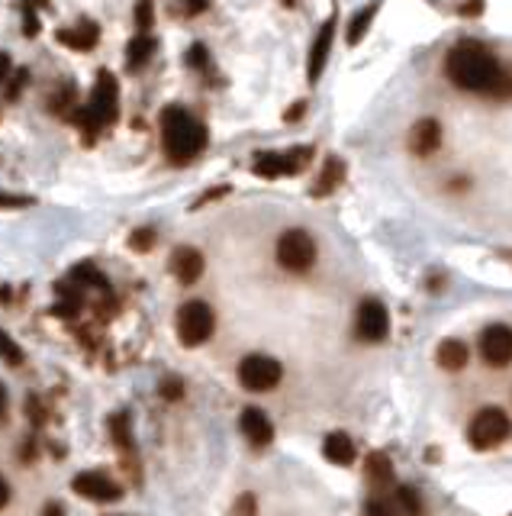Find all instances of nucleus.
<instances>
[{
  "label": "nucleus",
  "mask_w": 512,
  "mask_h": 516,
  "mask_svg": "<svg viewBox=\"0 0 512 516\" xmlns=\"http://www.w3.org/2000/svg\"><path fill=\"white\" fill-rule=\"evenodd\" d=\"M445 75L458 91L490 94V97H512V75H506L496 55L477 39L454 43L445 59Z\"/></svg>",
  "instance_id": "f257e3e1"
},
{
  "label": "nucleus",
  "mask_w": 512,
  "mask_h": 516,
  "mask_svg": "<svg viewBox=\"0 0 512 516\" xmlns=\"http://www.w3.org/2000/svg\"><path fill=\"white\" fill-rule=\"evenodd\" d=\"M210 133L200 119L191 117L184 107H165L161 111V145L175 165H187L207 149Z\"/></svg>",
  "instance_id": "f03ea898"
},
{
  "label": "nucleus",
  "mask_w": 512,
  "mask_h": 516,
  "mask_svg": "<svg viewBox=\"0 0 512 516\" xmlns=\"http://www.w3.org/2000/svg\"><path fill=\"white\" fill-rule=\"evenodd\" d=\"M509 436H512V420L506 416V410H500V406H484V410H477L467 426L470 446L480 452L503 446Z\"/></svg>",
  "instance_id": "7ed1b4c3"
},
{
  "label": "nucleus",
  "mask_w": 512,
  "mask_h": 516,
  "mask_svg": "<svg viewBox=\"0 0 512 516\" xmlns=\"http://www.w3.org/2000/svg\"><path fill=\"white\" fill-rule=\"evenodd\" d=\"M213 330H216V314H213V307L207 300L181 304V310H177V339H181V346H203L213 336Z\"/></svg>",
  "instance_id": "20e7f679"
},
{
  "label": "nucleus",
  "mask_w": 512,
  "mask_h": 516,
  "mask_svg": "<svg viewBox=\"0 0 512 516\" xmlns=\"http://www.w3.org/2000/svg\"><path fill=\"white\" fill-rule=\"evenodd\" d=\"M278 265L290 274H306L316 265V239L306 229H287L278 239Z\"/></svg>",
  "instance_id": "39448f33"
},
{
  "label": "nucleus",
  "mask_w": 512,
  "mask_h": 516,
  "mask_svg": "<svg viewBox=\"0 0 512 516\" xmlns=\"http://www.w3.org/2000/svg\"><path fill=\"white\" fill-rule=\"evenodd\" d=\"M313 145H294L290 152H258L252 161V171L258 178H284V175H297L310 165Z\"/></svg>",
  "instance_id": "423d86ee"
},
{
  "label": "nucleus",
  "mask_w": 512,
  "mask_h": 516,
  "mask_svg": "<svg viewBox=\"0 0 512 516\" xmlns=\"http://www.w3.org/2000/svg\"><path fill=\"white\" fill-rule=\"evenodd\" d=\"M280 378H284V368H280L278 358L255 352V356H245L242 362H239V384H242L245 390H258L261 394V390L278 388Z\"/></svg>",
  "instance_id": "0eeeda50"
},
{
  "label": "nucleus",
  "mask_w": 512,
  "mask_h": 516,
  "mask_svg": "<svg viewBox=\"0 0 512 516\" xmlns=\"http://www.w3.org/2000/svg\"><path fill=\"white\" fill-rule=\"evenodd\" d=\"M85 111L91 113L97 127H110V123H117V117H119V87H117L113 71H101V75H97V81H93V87H91V101H87Z\"/></svg>",
  "instance_id": "6e6552de"
},
{
  "label": "nucleus",
  "mask_w": 512,
  "mask_h": 516,
  "mask_svg": "<svg viewBox=\"0 0 512 516\" xmlns=\"http://www.w3.org/2000/svg\"><path fill=\"white\" fill-rule=\"evenodd\" d=\"M354 332L364 342H384L390 336V314H386V307L380 304L378 297L362 300L358 314H354Z\"/></svg>",
  "instance_id": "1a4fd4ad"
},
{
  "label": "nucleus",
  "mask_w": 512,
  "mask_h": 516,
  "mask_svg": "<svg viewBox=\"0 0 512 516\" xmlns=\"http://www.w3.org/2000/svg\"><path fill=\"white\" fill-rule=\"evenodd\" d=\"M480 358L490 364V368H506L512 362V326L506 323H493L487 330L480 332L477 339Z\"/></svg>",
  "instance_id": "9d476101"
},
{
  "label": "nucleus",
  "mask_w": 512,
  "mask_h": 516,
  "mask_svg": "<svg viewBox=\"0 0 512 516\" xmlns=\"http://www.w3.org/2000/svg\"><path fill=\"white\" fill-rule=\"evenodd\" d=\"M71 491L77 497L93 500V504H113V500L123 497V487H119L107 471H81L71 481Z\"/></svg>",
  "instance_id": "9b49d317"
},
{
  "label": "nucleus",
  "mask_w": 512,
  "mask_h": 516,
  "mask_svg": "<svg viewBox=\"0 0 512 516\" xmlns=\"http://www.w3.org/2000/svg\"><path fill=\"white\" fill-rule=\"evenodd\" d=\"M239 426H242V436L252 442L255 449H264V446H271V439H274V423H271L268 414L258 410V406H245L242 416H239Z\"/></svg>",
  "instance_id": "f8f14e48"
},
{
  "label": "nucleus",
  "mask_w": 512,
  "mask_h": 516,
  "mask_svg": "<svg viewBox=\"0 0 512 516\" xmlns=\"http://www.w3.org/2000/svg\"><path fill=\"white\" fill-rule=\"evenodd\" d=\"M171 274L181 284H197L203 278V252L193 246H177L171 252Z\"/></svg>",
  "instance_id": "ddd939ff"
},
{
  "label": "nucleus",
  "mask_w": 512,
  "mask_h": 516,
  "mask_svg": "<svg viewBox=\"0 0 512 516\" xmlns=\"http://www.w3.org/2000/svg\"><path fill=\"white\" fill-rule=\"evenodd\" d=\"M438 145H442V123H438V119L426 117V119H419V123L410 129V149H412V155L428 159L432 152H438Z\"/></svg>",
  "instance_id": "4468645a"
},
{
  "label": "nucleus",
  "mask_w": 512,
  "mask_h": 516,
  "mask_svg": "<svg viewBox=\"0 0 512 516\" xmlns=\"http://www.w3.org/2000/svg\"><path fill=\"white\" fill-rule=\"evenodd\" d=\"M55 39H59L61 45H68V49L87 52V49H93V45H97V39H101V29H97V23H91V20H81L77 26L59 29V33H55Z\"/></svg>",
  "instance_id": "2eb2a0df"
},
{
  "label": "nucleus",
  "mask_w": 512,
  "mask_h": 516,
  "mask_svg": "<svg viewBox=\"0 0 512 516\" xmlns=\"http://www.w3.org/2000/svg\"><path fill=\"white\" fill-rule=\"evenodd\" d=\"M322 455H326V462H332V465H354V458H358V449H354V442L348 432H329L326 439H322Z\"/></svg>",
  "instance_id": "dca6fc26"
},
{
  "label": "nucleus",
  "mask_w": 512,
  "mask_h": 516,
  "mask_svg": "<svg viewBox=\"0 0 512 516\" xmlns=\"http://www.w3.org/2000/svg\"><path fill=\"white\" fill-rule=\"evenodd\" d=\"M332 33H336V17L326 20L320 29V36H316V43H313L310 49V81H320L322 68H326V59H329V49H332Z\"/></svg>",
  "instance_id": "f3484780"
},
{
  "label": "nucleus",
  "mask_w": 512,
  "mask_h": 516,
  "mask_svg": "<svg viewBox=\"0 0 512 516\" xmlns=\"http://www.w3.org/2000/svg\"><path fill=\"white\" fill-rule=\"evenodd\" d=\"M435 358H438V364H442L445 372H461V368H467L470 352H467V346H464L461 339H445V342L438 346Z\"/></svg>",
  "instance_id": "a211bd4d"
},
{
  "label": "nucleus",
  "mask_w": 512,
  "mask_h": 516,
  "mask_svg": "<svg viewBox=\"0 0 512 516\" xmlns=\"http://www.w3.org/2000/svg\"><path fill=\"white\" fill-rule=\"evenodd\" d=\"M345 181V161L342 159H326V165H322V175L316 178V184H313V197H326L332 194L338 184Z\"/></svg>",
  "instance_id": "6ab92c4d"
},
{
  "label": "nucleus",
  "mask_w": 512,
  "mask_h": 516,
  "mask_svg": "<svg viewBox=\"0 0 512 516\" xmlns=\"http://www.w3.org/2000/svg\"><path fill=\"white\" fill-rule=\"evenodd\" d=\"M364 471H368V481L370 484H390L394 481V462L386 452H370L364 458Z\"/></svg>",
  "instance_id": "aec40b11"
},
{
  "label": "nucleus",
  "mask_w": 512,
  "mask_h": 516,
  "mask_svg": "<svg viewBox=\"0 0 512 516\" xmlns=\"http://www.w3.org/2000/svg\"><path fill=\"white\" fill-rule=\"evenodd\" d=\"M110 436H113L119 452H129V455H133L135 439H133V420H129V414L110 416Z\"/></svg>",
  "instance_id": "412c9836"
},
{
  "label": "nucleus",
  "mask_w": 512,
  "mask_h": 516,
  "mask_svg": "<svg viewBox=\"0 0 512 516\" xmlns=\"http://www.w3.org/2000/svg\"><path fill=\"white\" fill-rule=\"evenodd\" d=\"M374 17H378V0H370L368 7L358 10L352 17V23H348V45H358L368 36L370 23H374Z\"/></svg>",
  "instance_id": "4be33fe9"
},
{
  "label": "nucleus",
  "mask_w": 512,
  "mask_h": 516,
  "mask_svg": "<svg viewBox=\"0 0 512 516\" xmlns=\"http://www.w3.org/2000/svg\"><path fill=\"white\" fill-rule=\"evenodd\" d=\"M151 55H155V39H151V36H135L133 43L126 45V65L133 68H142V65H149V59Z\"/></svg>",
  "instance_id": "5701e85b"
},
{
  "label": "nucleus",
  "mask_w": 512,
  "mask_h": 516,
  "mask_svg": "<svg viewBox=\"0 0 512 516\" xmlns=\"http://www.w3.org/2000/svg\"><path fill=\"white\" fill-rule=\"evenodd\" d=\"M71 284H81V288H101L107 291V278L101 274V268H93L91 262H81L71 271Z\"/></svg>",
  "instance_id": "b1692460"
},
{
  "label": "nucleus",
  "mask_w": 512,
  "mask_h": 516,
  "mask_svg": "<svg viewBox=\"0 0 512 516\" xmlns=\"http://www.w3.org/2000/svg\"><path fill=\"white\" fill-rule=\"evenodd\" d=\"M396 504H400V510H403V516H422L426 513V507H422V497L416 487H410V484H403L400 491H396Z\"/></svg>",
  "instance_id": "393cba45"
},
{
  "label": "nucleus",
  "mask_w": 512,
  "mask_h": 516,
  "mask_svg": "<svg viewBox=\"0 0 512 516\" xmlns=\"http://www.w3.org/2000/svg\"><path fill=\"white\" fill-rule=\"evenodd\" d=\"M135 26H139L142 36H149V29L155 26V4L151 0H139L135 4Z\"/></svg>",
  "instance_id": "a878e982"
},
{
  "label": "nucleus",
  "mask_w": 512,
  "mask_h": 516,
  "mask_svg": "<svg viewBox=\"0 0 512 516\" xmlns=\"http://www.w3.org/2000/svg\"><path fill=\"white\" fill-rule=\"evenodd\" d=\"M155 246V229H135L133 236H129V249L133 252H149Z\"/></svg>",
  "instance_id": "bb28decb"
},
{
  "label": "nucleus",
  "mask_w": 512,
  "mask_h": 516,
  "mask_svg": "<svg viewBox=\"0 0 512 516\" xmlns=\"http://www.w3.org/2000/svg\"><path fill=\"white\" fill-rule=\"evenodd\" d=\"M20 10H23V33L26 36H36V33H39V17H36V10H33V0H23V4H20Z\"/></svg>",
  "instance_id": "cd10ccee"
},
{
  "label": "nucleus",
  "mask_w": 512,
  "mask_h": 516,
  "mask_svg": "<svg viewBox=\"0 0 512 516\" xmlns=\"http://www.w3.org/2000/svg\"><path fill=\"white\" fill-rule=\"evenodd\" d=\"M258 513V500H255V494H242V497L235 500V507L229 516H255Z\"/></svg>",
  "instance_id": "c85d7f7f"
},
{
  "label": "nucleus",
  "mask_w": 512,
  "mask_h": 516,
  "mask_svg": "<svg viewBox=\"0 0 512 516\" xmlns=\"http://www.w3.org/2000/svg\"><path fill=\"white\" fill-rule=\"evenodd\" d=\"M161 397L181 400L184 397V381H181V378H165V381H161Z\"/></svg>",
  "instance_id": "c756f323"
},
{
  "label": "nucleus",
  "mask_w": 512,
  "mask_h": 516,
  "mask_svg": "<svg viewBox=\"0 0 512 516\" xmlns=\"http://www.w3.org/2000/svg\"><path fill=\"white\" fill-rule=\"evenodd\" d=\"M207 61H210V55H207V45L193 43L191 49H187V65H193V68H207Z\"/></svg>",
  "instance_id": "7c9ffc66"
},
{
  "label": "nucleus",
  "mask_w": 512,
  "mask_h": 516,
  "mask_svg": "<svg viewBox=\"0 0 512 516\" xmlns=\"http://www.w3.org/2000/svg\"><path fill=\"white\" fill-rule=\"evenodd\" d=\"M0 356L10 358V362H20V358H23V356H20V348L10 342V336L4 330H0Z\"/></svg>",
  "instance_id": "2f4dec72"
},
{
  "label": "nucleus",
  "mask_w": 512,
  "mask_h": 516,
  "mask_svg": "<svg viewBox=\"0 0 512 516\" xmlns=\"http://www.w3.org/2000/svg\"><path fill=\"white\" fill-rule=\"evenodd\" d=\"M364 513L368 516H394L390 513V507H386L384 500H368V507H364Z\"/></svg>",
  "instance_id": "473e14b6"
},
{
  "label": "nucleus",
  "mask_w": 512,
  "mask_h": 516,
  "mask_svg": "<svg viewBox=\"0 0 512 516\" xmlns=\"http://www.w3.org/2000/svg\"><path fill=\"white\" fill-rule=\"evenodd\" d=\"M10 71H13V59H10L7 52H0V81H7Z\"/></svg>",
  "instance_id": "72a5a7b5"
},
{
  "label": "nucleus",
  "mask_w": 512,
  "mask_h": 516,
  "mask_svg": "<svg viewBox=\"0 0 512 516\" xmlns=\"http://www.w3.org/2000/svg\"><path fill=\"white\" fill-rule=\"evenodd\" d=\"M10 497H13V494H10V484H7V478L0 474V510L7 507V504H10Z\"/></svg>",
  "instance_id": "f704fd0d"
},
{
  "label": "nucleus",
  "mask_w": 512,
  "mask_h": 516,
  "mask_svg": "<svg viewBox=\"0 0 512 516\" xmlns=\"http://www.w3.org/2000/svg\"><path fill=\"white\" fill-rule=\"evenodd\" d=\"M23 203H29L26 197H10V194H0V207H23Z\"/></svg>",
  "instance_id": "c9c22d12"
},
{
  "label": "nucleus",
  "mask_w": 512,
  "mask_h": 516,
  "mask_svg": "<svg viewBox=\"0 0 512 516\" xmlns=\"http://www.w3.org/2000/svg\"><path fill=\"white\" fill-rule=\"evenodd\" d=\"M303 111H306V103H303V101H300V103H294V107L287 111V117H284V119H287V123H294L297 117H303Z\"/></svg>",
  "instance_id": "e433bc0d"
},
{
  "label": "nucleus",
  "mask_w": 512,
  "mask_h": 516,
  "mask_svg": "<svg viewBox=\"0 0 512 516\" xmlns=\"http://www.w3.org/2000/svg\"><path fill=\"white\" fill-rule=\"evenodd\" d=\"M43 516H68V513H65V507H61V504H45Z\"/></svg>",
  "instance_id": "4c0bfd02"
},
{
  "label": "nucleus",
  "mask_w": 512,
  "mask_h": 516,
  "mask_svg": "<svg viewBox=\"0 0 512 516\" xmlns=\"http://www.w3.org/2000/svg\"><path fill=\"white\" fill-rule=\"evenodd\" d=\"M7 406H10V397L7 390H4V384H0V423H4V416H7Z\"/></svg>",
  "instance_id": "58836bf2"
},
{
  "label": "nucleus",
  "mask_w": 512,
  "mask_h": 516,
  "mask_svg": "<svg viewBox=\"0 0 512 516\" xmlns=\"http://www.w3.org/2000/svg\"><path fill=\"white\" fill-rule=\"evenodd\" d=\"M284 4H287V7H294V4H297V0H284Z\"/></svg>",
  "instance_id": "ea45409f"
}]
</instances>
